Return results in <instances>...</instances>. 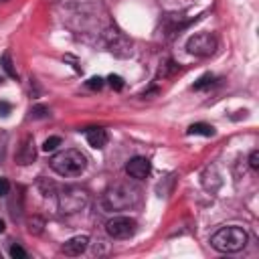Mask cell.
Returning <instances> with one entry per match:
<instances>
[{
  "label": "cell",
  "instance_id": "cell-15",
  "mask_svg": "<svg viewBox=\"0 0 259 259\" xmlns=\"http://www.w3.org/2000/svg\"><path fill=\"white\" fill-rule=\"evenodd\" d=\"M212 81H214V77H212L210 73H206V75H202V77H200V79H198V81L192 85V89H196V91H198V89L210 87V85H212Z\"/></svg>",
  "mask_w": 259,
  "mask_h": 259
},
{
  "label": "cell",
  "instance_id": "cell-14",
  "mask_svg": "<svg viewBox=\"0 0 259 259\" xmlns=\"http://www.w3.org/2000/svg\"><path fill=\"white\" fill-rule=\"evenodd\" d=\"M42 227H45V221H42L40 217H32V219L28 221V231H30L32 235H40V233H42Z\"/></svg>",
  "mask_w": 259,
  "mask_h": 259
},
{
  "label": "cell",
  "instance_id": "cell-19",
  "mask_svg": "<svg viewBox=\"0 0 259 259\" xmlns=\"http://www.w3.org/2000/svg\"><path fill=\"white\" fill-rule=\"evenodd\" d=\"M107 83H109L115 91H119V89L123 87V79H121L119 75H109V77H107Z\"/></svg>",
  "mask_w": 259,
  "mask_h": 259
},
{
  "label": "cell",
  "instance_id": "cell-24",
  "mask_svg": "<svg viewBox=\"0 0 259 259\" xmlns=\"http://www.w3.org/2000/svg\"><path fill=\"white\" fill-rule=\"evenodd\" d=\"M10 111H12V105H10L8 101H0V115H2V117H6Z\"/></svg>",
  "mask_w": 259,
  "mask_h": 259
},
{
  "label": "cell",
  "instance_id": "cell-3",
  "mask_svg": "<svg viewBox=\"0 0 259 259\" xmlns=\"http://www.w3.org/2000/svg\"><path fill=\"white\" fill-rule=\"evenodd\" d=\"M249 237L241 227H223L210 237V245L221 253H237L247 245Z\"/></svg>",
  "mask_w": 259,
  "mask_h": 259
},
{
  "label": "cell",
  "instance_id": "cell-10",
  "mask_svg": "<svg viewBox=\"0 0 259 259\" xmlns=\"http://www.w3.org/2000/svg\"><path fill=\"white\" fill-rule=\"evenodd\" d=\"M87 245H89V237H85V235H77V237L67 239V241L63 243L61 251H63L65 255H69V257H77V255H81V253L87 249Z\"/></svg>",
  "mask_w": 259,
  "mask_h": 259
},
{
  "label": "cell",
  "instance_id": "cell-13",
  "mask_svg": "<svg viewBox=\"0 0 259 259\" xmlns=\"http://www.w3.org/2000/svg\"><path fill=\"white\" fill-rule=\"evenodd\" d=\"M0 65H2V69L6 71V75H8L10 79H16V69H14V65H12L10 53H4V55L0 57Z\"/></svg>",
  "mask_w": 259,
  "mask_h": 259
},
{
  "label": "cell",
  "instance_id": "cell-4",
  "mask_svg": "<svg viewBox=\"0 0 259 259\" xmlns=\"http://www.w3.org/2000/svg\"><path fill=\"white\" fill-rule=\"evenodd\" d=\"M87 202H89V194L79 186H65L59 192V210L65 214L79 212L81 208L87 206Z\"/></svg>",
  "mask_w": 259,
  "mask_h": 259
},
{
  "label": "cell",
  "instance_id": "cell-21",
  "mask_svg": "<svg viewBox=\"0 0 259 259\" xmlns=\"http://www.w3.org/2000/svg\"><path fill=\"white\" fill-rule=\"evenodd\" d=\"M85 85H87L89 89H101V87H103V79H101V77H91Z\"/></svg>",
  "mask_w": 259,
  "mask_h": 259
},
{
  "label": "cell",
  "instance_id": "cell-2",
  "mask_svg": "<svg viewBox=\"0 0 259 259\" xmlns=\"http://www.w3.org/2000/svg\"><path fill=\"white\" fill-rule=\"evenodd\" d=\"M51 168L59 174V176H79L85 166H87V160L85 156L75 150V148H69V150H63L59 154H55L51 160H49Z\"/></svg>",
  "mask_w": 259,
  "mask_h": 259
},
{
  "label": "cell",
  "instance_id": "cell-23",
  "mask_svg": "<svg viewBox=\"0 0 259 259\" xmlns=\"http://www.w3.org/2000/svg\"><path fill=\"white\" fill-rule=\"evenodd\" d=\"M8 190H10V182H8V178L0 176V196H6Z\"/></svg>",
  "mask_w": 259,
  "mask_h": 259
},
{
  "label": "cell",
  "instance_id": "cell-25",
  "mask_svg": "<svg viewBox=\"0 0 259 259\" xmlns=\"http://www.w3.org/2000/svg\"><path fill=\"white\" fill-rule=\"evenodd\" d=\"M4 229H6V225H4V221L0 219V233H4Z\"/></svg>",
  "mask_w": 259,
  "mask_h": 259
},
{
  "label": "cell",
  "instance_id": "cell-17",
  "mask_svg": "<svg viewBox=\"0 0 259 259\" xmlns=\"http://www.w3.org/2000/svg\"><path fill=\"white\" fill-rule=\"evenodd\" d=\"M30 117H34V119H42V117H49V109H47L45 105H34V107L30 109Z\"/></svg>",
  "mask_w": 259,
  "mask_h": 259
},
{
  "label": "cell",
  "instance_id": "cell-26",
  "mask_svg": "<svg viewBox=\"0 0 259 259\" xmlns=\"http://www.w3.org/2000/svg\"><path fill=\"white\" fill-rule=\"evenodd\" d=\"M0 83H2V77H0Z\"/></svg>",
  "mask_w": 259,
  "mask_h": 259
},
{
  "label": "cell",
  "instance_id": "cell-9",
  "mask_svg": "<svg viewBox=\"0 0 259 259\" xmlns=\"http://www.w3.org/2000/svg\"><path fill=\"white\" fill-rule=\"evenodd\" d=\"M36 158V148H34V140L30 136H26L20 146H18V152H16V164L20 166H26V164H32Z\"/></svg>",
  "mask_w": 259,
  "mask_h": 259
},
{
  "label": "cell",
  "instance_id": "cell-6",
  "mask_svg": "<svg viewBox=\"0 0 259 259\" xmlns=\"http://www.w3.org/2000/svg\"><path fill=\"white\" fill-rule=\"evenodd\" d=\"M138 223L132 217H113L107 221L105 231L111 239H130L136 233Z\"/></svg>",
  "mask_w": 259,
  "mask_h": 259
},
{
  "label": "cell",
  "instance_id": "cell-7",
  "mask_svg": "<svg viewBox=\"0 0 259 259\" xmlns=\"http://www.w3.org/2000/svg\"><path fill=\"white\" fill-rule=\"evenodd\" d=\"M105 45H107L109 53H113L115 57H130L132 55V40H127V36L115 28L105 32Z\"/></svg>",
  "mask_w": 259,
  "mask_h": 259
},
{
  "label": "cell",
  "instance_id": "cell-22",
  "mask_svg": "<svg viewBox=\"0 0 259 259\" xmlns=\"http://www.w3.org/2000/svg\"><path fill=\"white\" fill-rule=\"evenodd\" d=\"M249 166H251L253 170H259V152H257V150L251 152V156H249Z\"/></svg>",
  "mask_w": 259,
  "mask_h": 259
},
{
  "label": "cell",
  "instance_id": "cell-5",
  "mask_svg": "<svg viewBox=\"0 0 259 259\" xmlns=\"http://www.w3.org/2000/svg\"><path fill=\"white\" fill-rule=\"evenodd\" d=\"M217 47H219V40L212 32H196L186 42V51L196 57H210L217 51Z\"/></svg>",
  "mask_w": 259,
  "mask_h": 259
},
{
  "label": "cell",
  "instance_id": "cell-27",
  "mask_svg": "<svg viewBox=\"0 0 259 259\" xmlns=\"http://www.w3.org/2000/svg\"><path fill=\"white\" fill-rule=\"evenodd\" d=\"M0 2H4V0H0Z\"/></svg>",
  "mask_w": 259,
  "mask_h": 259
},
{
  "label": "cell",
  "instance_id": "cell-8",
  "mask_svg": "<svg viewBox=\"0 0 259 259\" xmlns=\"http://www.w3.org/2000/svg\"><path fill=\"white\" fill-rule=\"evenodd\" d=\"M150 170H152V164H150V160L144 158V156H136V158H132V160L125 164V172H127L132 178H136V180L146 178V176L150 174Z\"/></svg>",
  "mask_w": 259,
  "mask_h": 259
},
{
  "label": "cell",
  "instance_id": "cell-1",
  "mask_svg": "<svg viewBox=\"0 0 259 259\" xmlns=\"http://www.w3.org/2000/svg\"><path fill=\"white\" fill-rule=\"evenodd\" d=\"M136 200H138V188L123 184V182H117L103 192L101 204L105 210H125L130 206H134Z\"/></svg>",
  "mask_w": 259,
  "mask_h": 259
},
{
  "label": "cell",
  "instance_id": "cell-20",
  "mask_svg": "<svg viewBox=\"0 0 259 259\" xmlns=\"http://www.w3.org/2000/svg\"><path fill=\"white\" fill-rule=\"evenodd\" d=\"M10 257H14V259H24V257H26V251H24L20 245H12V247H10Z\"/></svg>",
  "mask_w": 259,
  "mask_h": 259
},
{
  "label": "cell",
  "instance_id": "cell-11",
  "mask_svg": "<svg viewBox=\"0 0 259 259\" xmlns=\"http://www.w3.org/2000/svg\"><path fill=\"white\" fill-rule=\"evenodd\" d=\"M85 138H87L89 146L97 148V150H101L107 144V140H109V136H107V132L103 127H89V130H85Z\"/></svg>",
  "mask_w": 259,
  "mask_h": 259
},
{
  "label": "cell",
  "instance_id": "cell-18",
  "mask_svg": "<svg viewBox=\"0 0 259 259\" xmlns=\"http://www.w3.org/2000/svg\"><path fill=\"white\" fill-rule=\"evenodd\" d=\"M6 146H8V134L6 132H0V164L6 158Z\"/></svg>",
  "mask_w": 259,
  "mask_h": 259
},
{
  "label": "cell",
  "instance_id": "cell-12",
  "mask_svg": "<svg viewBox=\"0 0 259 259\" xmlns=\"http://www.w3.org/2000/svg\"><path fill=\"white\" fill-rule=\"evenodd\" d=\"M186 134H188V136H206V138H210V136H214V127L200 121V123H192V125L186 130Z\"/></svg>",
  "mask_w": 259,
  "mask_h": 259
},
{
  "label": "cell",
  "instance_id": "cell-16",
  "mask_svg": "<svg viewBox=\"0 0 259 259\" xmlns=\"http://www.w3.org/2000/svg\"><path fill=\"white\" fill-rule=\"evenodd\" d=\"M57 146H61V138H59V136H51V138L45 140L42 150H45V152H53V150H57Z\"/></svg>",
  "mask_w": 259,
  "mask_h": 259
}]
</instances>
